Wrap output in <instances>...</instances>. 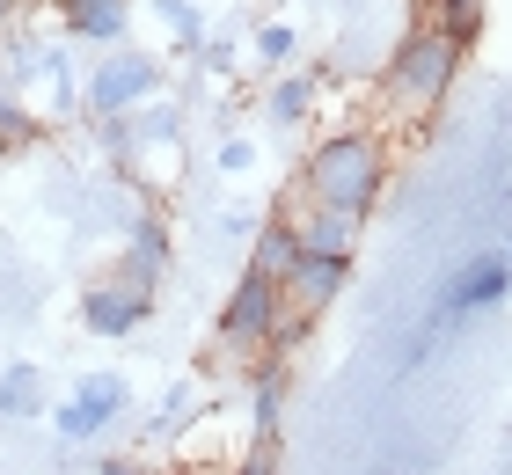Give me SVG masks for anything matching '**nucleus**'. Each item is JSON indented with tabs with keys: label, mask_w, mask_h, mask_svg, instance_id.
<instances>
[{
	"label": "nucleus",
	"mask_w": 512,
	"mask_h": 475,
	"mask_svg": "<svg viewBox=\"0 0 512 475\" xmlns=\"http://www.w3.org/2000/svg\"><path fill=\"white\" fill-rule=\"evenodd\" d=\"M425 22H439L454 44H469V52H476V37L491 30V0H425Z\"/></svg>",
	"instance_id": "15"
},
{
	"label": "nucleus",
	"mask_w": 512,
	"mask_h": 475,
	"mask_svg": "<svg viewBox=\"0 0 512 475\" xmlns=\"http://www.w3.org/2000/svg\"><path fill=\"white\" fill-rule=\"evenodd\" d=\"M37 110H30V95H0V154H22V147H37Z\"/></svg>",
	"instance_id": "20"
},
{
	"label": "nucleus",
	"mask_w": 512,
	"mask_h": 475,
	"mask_svg": "<svg viewBox=\"0 0 512 475\" xmlns=\"http://www.w3.org/2000/svg\"><path fill=\"white\" fill-rule=\"evenodd\" d=\"M59 30L74 44L110 52V44H125V30H132V0H59Z\"/></svg>",
	"instance_id": "10"
},
{
	"label": "nucleus",
	"mask_w": 512,
	"mask_h": 475,
	"mask_svg": "<svg viewBox=\"0 0 512 475\" xmlns=\"http://www.w3.org/2000/svg\"><path fill=\"white\" fill-rule=\"evenodd\" d=\"M286 307H293V300H286V278H264V271L242 264V278L227 285V300H220V315H213L220 351H227V359H256V351H271Z\"/></svg>",
	"instance_id": "3"
},
{
	"label": "nucleus",
	"mask_w": 512,
	"mask_h": 475,
	"mask_svg": "<svg viewBox=\"0 0 512 475\" xmlns=\"http://www.w3.org/2000/svg\"><path fill=\"white\" fill-rule=\"evenodd\" d=\"M249 59L264 66V74H286V66L300 59V30H293V22H256V37H249Z\"/></svg>",
	"instance_id": "17"
},
{
	"label": "nucleus",
	"mask_w": 512,
	"mask_h": 475,
	"mask_svg": "<svg viewBox=\"0 0 512 475\" xmlns=\"http://www.w3.org/2000/svg\"><path fill=\"white\" fill-rule=\"evenodd\" d=\"M0 417H8V424L52 417V402H44V366H30V359H8V366H0Z\"/></svg>",
	"instance_id": "14"
},
{
	"label": "nucleus",
	"mask_w": 512,
	"mask_h": 475,
	"mask_svg": "<svg viewBox=\"0 0 512 475\" xmlns=\"http://www.w3.org/2000/svg\"><path fill=\"white\" fill-rule=\"evenodd\" d=\"M103 475H139V468L132 461H103Z\"/></svg>",
	"instance_id": "26"
},
{
	"label": "nucleus",
	"mask_w": 512,
	"mask_h": 475,
	"mask_svg": "<svg viewBox=\"0 0 512 475\" xmlns=\"http://www.w3.org/2000/svg\"><path fill=\"white\" fill-rule=\"evenodd\" d=\"M227 475H278V439H249V454L227 468Z\"/></svg>",
	"instance_id": "23"
},
{
	"label": "nucleus",
	"mask_w": 512,
	"mask_h": 475,
	"mask_svg": "<svg viewBox=\"0 0 512 475\" xmlns=\"http://www.w3.org/2000/svg\"><path fill=\"white\" fill-rule=\"evenodd\" d=\"M315 103H322V74H271V95H264V117L278 132H293V125H308L315 117Z\"/></svg>",
	"instance_id": "12"
},
{
	"label": "nucleus",
	"mask_w": 512,
	"mask_h": 475,
	"mask_svg": "<svg viewBox=\"0 0 512 475\" xmlns=\"http://www.w3.org/2000/svg\"><path fill=\"white\" fill-rule=\"evenodd\" d=\"M505 300H512V264H505V249H476L469 264L439 285L432 322H469V315H483V307H505Z\"/></svg>",
	"instance_id": "6"
},
{
	"label": "nucleus",
	"mask_w": 512,
	"mask_h": 475,
	"mask_svg": "<svg viewBox=\"0 0 512 475\" xmlns=\"http://www.w3.org/2000/svg\"><path fill=\"white\" fill-rule=\"evenodd\" d=\"M161 88H169V66H161L154 52L110 44V52L88 66V81H81V110H88V125H96V117H125L139 103H154Z\"/></svg>",
	"instance_id": "4"
},
{
	"label": "nucleus",
	"mask_w": 512,
	"mask_h": 475,
	"mask_svg": "<svg viewBox=\"0 0 512 475\" xmlns=\"http://www.w3.org/2000/svg\"><path fill=\"white\" fill-rule=\"evenodd\" d=\"M0 81L15 95H30L44 81V44H8V52H0Z\"/></svg>",
	"instance_id": "22"
},
{
	"label": "nucleus",
	"mask_w": 512,
	"mask_h": 475,
	"mask_svg": "<svg viewBox=\"0 0 512 475\" xmlns=\"http://www.w3.org/2000/svg\"><path fill=\"white\" fill-rule=\"evenodd\" d=\"M191 417H198V388H191V380H176V388L161 395V410H154L147 432L154 439H176V432H191Z\"/></svg>",
	"instance_id": "21"
},
{
	"label": "nucleus",
	"mask_w": 512,
	"mask_h": 475,
	"mask_svg": "<svg viewBox=\"0 0 512 475\" xmlns=\"http://www.w3.org/2000/svg\"><path fill=\"white\" fill-rule=\"evenodd\" d=\"M198 66H205V74H235L242 59H235V44H227V37H205L198 44Z\"/></svg>",
	"instance_id": "24"
},
{
	"label": "nucleus",
	"mask_w": 512,
	"mask_h": 475,
	"mask_svg": "<svg viewBox=\"0 0 512 475\" xmlns=\"http://www.w3.org/2000/svg\"><path fill=\"white\" fill-rule=\"evenodd\" d=\"M344 285H352V256H308V249H300L293 271H286V300L308 307V315H322Z\"/></svg>",
	"instance_id": "11"
},
{
	"label": "nucleus",
	"mask_w": 512,
	"mask_h": 475,
	"mask_svg": "<svg viewBox=\"0 0 512 475\" xmlns=\"http://www.w3.org/2000/svg\"><path fill=\"white\" fill-rule=\"evenodd\" d=\"M249 161H256V139H242V132H227V139H220V169H227V176H242Z\"/></svg>",
	"instance_id": "25"
},
{
	"label": "nucleus",
	"mask_w": 512,
	"mask_h": 475,
	"mask_svg": "<svg viewBox=\"0 0 512 475\" xmlns=\"http://www.w3.org/2000/svg\"><path fill=\"white\" fill-rule=\"evenodd\" d=\"M461 66H469V44H454L439 22H410V30L395 37V52L381 59V95L410 117H432L454 95Z\"/></svg>",
	"instance_id": "2"
},
{
	"label": "nucleus",
	"mask_w": 512,
	"mask_h": 475,
	"mask_svg": "<svg viewBox=\"0 0 512 475\" xmlns=\"http://www.w3.org/2000/svg\"><path fill=\"white\" fill-rule=\"evenodd\" d=\"M125 410H132V380L125 373H81L74 388H66V402H52V432L66 446H96V439H110L125 424Z\"/></svg>",
	"instance_id": "5"
},
{
	"label": "nucleus",
	"mask_w": 512,
	"mask_h": 475,
	"mask_svg": "<svg viewBox=\"0 0 512 475\" xmlns=\"http://www.w3.org/2000/svg\"><path fill=\"white\" fill-rule=\"evenodd\" d=\"M44 88H52V110L59 117L81 110V74H74V52H66V44H44Z\"/></svg>",
	"instance_id": "19"
},
{
	"label": "nucleus",
	"mask_w": 512,
	"mask_h": 475,
	"mask_svg": "<svg viewBox=\"0 0 512 475\" xmlns=\"http://www.w3.org/2000/svg\"><path fill=\"white\" fill-rule=\"evenodd\" d=\"M169 264H176L169 220H161V212H132V220H125V249H118V278H132L139 293H161Z\"/></svg>",
	"instance_id": "8"
},
{
	"label": "nucleus",
	"mask_w": 512,
	"mask_h": 475,
	"mask_svg": "<svg viewBox=\"0 0 512 475\" xmlns=\"http://www.w3.org/2000/svg\"><path fill=\"white\" fill-rule=\"evenodd\" d=\"M498 249H505V264H512V227H505V234H498Z\"/></svg>",
	"instance_id": "27"
},
{
	"label": "nucleus",
	"mask_w": 512,
	"mask_h": 475,
	"mask_svg": "<svg viewBox=\"0 0 512 475\" xmlns=\"http://www.w3.org/2000/svg\"><path fill=\"white\" fill-rule=\"evenodd\" d=\"M242 417H249V439H278V417H286V366L264 359L242 395Z\"/></svg>",
	"instance_id": "13"
},
{
	"label": "nucleus",
	"mask_w": 512,
	"mask_h": 475,
	"mask_svg": "<svg viewBox=\"0 0 512 475\" xmlns=\"http://www.w3.org/2000/svg\"><path fill=\"white\" fill-rule=\"evenodd\" d=\"M286 227H293V242L308 249V256H359V234H366V220L330 212V205H308V198H293Z\"/></svg>",
	"instance_id": "9"
},
{
	"label": "nucleus",
	"mask_w": 512,
	"mask_h": 475,
	"mask_svg": "<svg viewBox=\"0 0 512 475\" xmlns=\"http://www.w3.org/2000/svg\"><path fill=\"white\" fill-rule=\"evenodd\" d=\"M147 315H154V293H139L132 278H96V285H81V329H88V337H103V344L139 337Z\"/></svg>",
	"instance_id": "7"
},
{
	"label": "nucleus",
	"mask_w": 512,
	"mask_h": 475,
	"mask_svg": "<svg viewBox=\"0 0 512 475\" xmlns=\"http://www.w3.org/2000/svg\"><path fill=\"white\" fill-rule=\"evenodd\" d=\"M388 176H395L388 139L366 132V125H337L300 161V198L330 205V212H352V220H374V205L388 198Z\"/></svg>",
	"instance_id": "1"
},
{
	"label": "nucleus",
	"mask_w": 512,
	"mask_h": 475,
	"mask_svg": "<svg viewBox=\"0 0 512 475\" xmlns=\"http://www.w3.org/2000/svg\"><path fill=\"white\" fill-rule=\"evenodd\" d=\"M147 8L161 15V30L176 37V52H191V59H198V44L213 37V22H205V8H198V0H147Z\"/></svg>",
	"instance_id": "16"
},
{
	"label": "nucleus",
	"mask_w": 512,
	"mask_h": 475,
	"mask_svg": "<svg viewBox=\"0 0 512 475\" xmlns=\"http://www.w3.org/2000/svg\"><path fill=\"white\" fill-rule=\"evenodd\" d=\"M15 8H22V0H0V22H8V15H15Z\"/></svg>",
	"instance_id": "28"
},
{
	"label": "nucleus",
	"mask_w": 512,
	"mask_h": 475,
	"mask_svg": "<svg viewBox=\"0 0 512 475\" xmlns=\"http://www.w3.org/2000/svg\"><path fill=\"white\" fill-rule=\"evenodd\" d=\"M293 256H300V242H293V227H286V220H271V227H256V249H249V271H264V278H286V271H293Z\"/></svg>",
	"instance_id": "18"
}]
</instances>
